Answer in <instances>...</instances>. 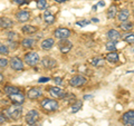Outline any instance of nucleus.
I'll return each instance as SVG.
<instances>
[{
  "instance_id": "f257e3e1",
  "label": "nucleus",
  "mask_w": 134,
  "mask_h": 126,
  "mask_svg": "<svg viewBox=\"0 0 134 126\" xmlns=\"http://www.w3.org/2000/svg\"><path fill=\"white\" fill-rule=\"evenodd\" d=\"M5 113L10 119L17 121V119H19L20 117H21V115H23V107L20 106V105H17V104L12 105V106L7 108Z\"/></svg>"
},
{
  "instance_id": "f03ea898",
  "label": "nucleus",
  "mask_w": 134,
  "mask_h": 126,
  "mask_svg": "<svg viewBox=\"0 0 134 126\" xmlns=\"http://www.w3.org/2000/svg\"><path fill=\"white\" fill-rule=\"evenodd\" d=\"M41 107L47 112H54V111L58 110L59 105H58V102H56V100L45 98V99H43V102H41Z\"/></svg>"
},
{
  "instance_id": "7ed1b4c3",
  "label": "nucleus",
  "mask_w": 134,
  "mask_h": 126,
  "mask_svg": "<svg viewBox=\"0 0 134 126\" xmlns=\"http://www.w3.org/2000/svg\"><path fill=\"white\" fill-rule=\"evenodd\" d=\"M25 62L28 64L29 66H36L37 64L39 62V56L36 51H30V53H27L25 55Z\"/></svg>"
},
{
  "instance_id": "20e7f679",
  "label": "nucleus",
  "mask_w": 134,
  "mask_h": 126,
  "mask_svg": "<svg viewBox=\"0 0 134 126\" xmlns=\"http://www.w3.org/2000/svg\"><path fill=\"white\" fill-rule=\"evenodd\" d=\"M25 119H26V123L30 126V125H34L35 123H37V121L39 119V113L37 112L36 110H31L29 111L26 116H25Z\"/></svg>"
},
{
  "instance_id": "39448f33",
  "label": "nucleus",
  "mask_w": 134,
  "mask_h": 126,
  "mask_svg": "<svg viewBox=\"0 0 134 126\" xmlns=\"http://www.w3.org/2000/svg\"><path fill=\"white\" fill-rule=\"evenodd\" d=\"M86 82H87L86 77L82 76V75H76L69 81V85L72 87H82L85 85Z\"/></svg>"
},
{
  "instance_id": "423d86ee",
  "label": "nucleus",
  "mask_w": 134,
  "mask_h": 126,
  "mask_svg": "<svg viewBox=\"0 0 134 126\" xmlns=\"http://www.w3.org/2000/svg\"><path fill=\"white\" fill-rule=\"evenodd\" d=\"M54 36L56 37L58 39H67L68 37L70 36V30L67 28H64V27H60V28H57L55 31H54Z\"/></svg>"
},
{
  "instance_id": "0eeeda50",
  "label": "nucleus",
  "mask_w": 134,
  "mask_h": 126,
  "mask_svg": "<svg viewBox=\"0 0 134 126\" xmlns=\"http://www.w3.org/2000/svg\"><path fill=\"white\" fill-rule=\"evenodd\" d=\"M122 122L125 126H134V111H129L122 116Z\"/></svg>"
},
{
  "instance_id": "6e6552de",
  "label": "nucleus",
  "mask_w": 134,
  "mask_h": 126,
  "mask_svg": "<svg viewBox=\"0 0 134 126\" xmlns=\"http://www.w3.org/2000/svg\"><path fill=\"white\" fill-rule=\"evenodd\" d=\"M9 64L14 70H23L24 69V62L19 57H12L9 61Z\"/></svg>"
},
{
  "instance_id": "1a4fd4ad",
  "label": "nucleus",
  "mask_w": 134,
  "mask_h": 126,
  "mask_svg": "<svg viewBox=\"0 0 134 126\" xmlns=\"http://www.w3.org/2000/svg\"><path fill=\"white\" fill-rule=\"evenodd\" d=\"M48 91L55 98H63L66 96V93L64 91V89H62L60 87H50L48 88Z\"/></svg>"
},
{
  "instance_id": "9d476101",
  "label": "nucleus",
  "mask_w": 134,
  "mask_h": 126,
  "mask_svg": "<svg viewBox=\"0 0 134 126\" xmlns=\"http://www.w3.org/2000/svg\"><path fill=\"white\" fill-rule=\"evenodd\" d=\"M41 65H43L44 68L46 69H53L57 66V61L52 57H45L41 60Z\"/></svg>"
},
{
  "instance_id": "9b49d317",
  "label": "nucleus",
  "mask_w": 134,
  "mask_h": 126,
  "mask_svg": "<svg viewBox=\"0 0 134 126\" xmlns=\"http://www.w3.org/2000/svg\"><path fill=\"white\" fill-rule=\"evenodd\" d=\"M9 98L12 103L17 104V105H20L25 102V95H24V93H21V90L18 91V93H14V94L9 95Z\"/></svg>"
},
{
  "instance_id": "f8f14e48",
  "label": "nucleus",
  "mask_w": 134,
  "mask_h": 126,
  "mask_svg": "<svg viewBox=\"0 0 134 126\" xmlns=\"http://www.w3.org/2000/svg\"><path fill=\"white\" fill-rule=\"evenodd\" d=\"M41 94H43V90L40 89V88H36V87H34V88H30V89L28 90V93H27V97L29 99H37V98H39Z\"/></svg>"
},
{
  "instance_id": "ddd939ff",
  "label": "nucleus",
  "mask_w": 134,
  "mask_h": 126,
  "mask_svg": "<svg viewBox=\"0 0 134 126\" xmlns=\"http://www.w3.org/2000/svg\"><path fill=\"white\" fill-rule=\"evenodd\" d=\"M58 46H59V50H60L63 54H67L70 49H72L73 44L70 43V41H68L67 39H63L60 43L58 44Z\"/></svg>"
},
{
  "instance_id": "4468645a",
  "label": "nucleus",
  "mask_w": 134,
  "mask_h": 126,
  "mask_svg": "<svg viewBox=\"0 0 134 126\" xmlns=\"http://www.w3.org/2000/svg\"><path fill=\"white\" fill-rule=\"evenodd\" d=\"M16 18L18 21L20 22H26L30 19V12L29 11H25V10H21V11H18L16 15Z\"/></svg>"
},
{
  "instance_id": "2eb2a0df",
  "label": "nucleus",
  "mask_w": 134,
  "mask_h": 126,
  "mask_svg": "<svg viewBox=\"0 0 134 126\" xmlns=\"http://www.w3.org/2000/svg\"><path fill=\"white\" fill-rule=\"evenodd\" d=\"M14 26V21L10 18H7V17H1L0 18V28L1 29H8L11 28Z\"/></svg>"
},
{
  "instance_id": "dca6fc26",
  "label": "nucleus",
  "mask_w": 134,
  "mask_h": 126,
  "mask_svg": "<svg viewBox=\"0 0 134 126\" xmlns=\"http://www.w3.org/2000/svg\"><path fill=\"white\" fill-rule=\"evenodd\" d=\"M107 38L110 41H117L121 38V33L115 29H111L107 31Z\"/></svg>"
},
{
  "instance_id": "f3484780",
  "label": "nucleus",
  "mask_w": 134,
  "mask_h": 126,
  "mask_svg": "<svg viewBox=\"0 0 134 126\" xmlns=\"http://www.w3.org/2000/svg\"><path fill=\"white\" fill-rule=\"evenodd\" d=\"M129 17H130V11L127 9H122V10L119 12V15H117V18H119V20H120L121 22L127 21Z\"/></svg>"
},
{
  "instance_id": "a211bd4d",
  "label": "nucleus",
  "mask_w": 134,
  "mask_h": 126,
  "mask_svg": "<svg viewBox=\"0 0 134 126\" xmlns=\"http://www.w3.org/2000/svg\"><path fill=\"white\" fill-rule=\"evenodd\" d=\"M55 45V41H54L53 38H47L45 39L43 43H41V48H43L44 50H49L53 48V46Z\"/></svg>"
},
{
  "instance_id": "6ab92c4d",
  "label": "nucleus",
  "mask_w": 134,
  "mask_h": 126,
  "mask_svg": "<svg viewBox=\"0 0 134 126\" xmlns=\"http://www.w3.org/2000/svg\"><path fill=\"white\" fill-rule=\"evenodd\" d=\"M119 59H120V57H119V54H117L116 51H111L110 54H107L106 55V60L108 62H112V64L117 62Z\"/></svg>"
},
{
  "instance_id": "aec40b11",
  "label": "nucleus",
  "mask_w": 134,
  "mask_h": 126,
  "mask_svg": "<svg viewBox=\"0 0 134 126\" xmlns=\"http://www.w3.org/2000/svg\"><path fill=\"white\" fill-rule=\"evenodd\" d=\"M38 30V28L35 27V26H31V25H26L21 28V31L24 33H27V35H31V33H35Z\"/></svg>"
},
{
  "instance_id": "412c9836",
  "label": "nucleus",
  "mask_w": 134,
  "mask_h": 126,
  "mask_svg": "<svg viewBox=\"0 0 134 126\" xmlns=\"http://www.w3.org/2000/svg\"><path fill=\"white\" fill-rule=\"evenodd\" d=\"M21 45L25 48H31V47L35 46V40H34L32 38H25L21 41Z\"/></svg>"
},
{
  "instance_id": "4be33fe9",
  "label": "nucleus",
  "mask_w": 134,
  "mask_h": 126,
  "mask_svg": "<svg viewBox=\"0 0 134 126\" xmlns=\"http://www.w3.org/2000/svg\"><path fill=\"white\" fill-rule=\"evenodd\" d=\"M44 19L47 24H53L55 21V16H54L50 11L47 10V11H45V14H44Z\"/></svg>"
},
{
  "instance_id": "5701e85b",
  "label": "nucleus",
  "mask_w": 134,
  "mask_h": 126,
  "mask_svg": "<svg viewBox=\"0 0 134 126\" xmlns=\"http://www.w3.org/2000/svg\"><path fill=\"white\" fill-rule=\"evenodd\" d=\"M122 39L127 44H134V32H127L122 36Z\"/></svg>"
},
{
  "instance_id": "b1692460",
  "label": "nucleus",
  "mask_w": 134,
  "mask_h": 126,
  "mask_svg": "<svg viewBox=\"0 0 134 126\" xmlns=\"http://www.w3.org/2000/svg\"><path fill=\"white\" fill-rule=\"evenodd\" d=\"M5 93L9 96V95H11V94H14V93H18V91H20V89L19 88H17V87H14V86H6L5 88Z\"/></svg>"
},
{
  "instance_id": "393cba45",
  "label": "nucleus",
  "mask_w": 134,
  "mask_h": 126,
  "mask_svg": "<svg viewBox=\"0 0 134 126\" xmlns=\"http://www.w3.org/2000/svg\"><path fill=\"white\" fill-rule=\"evenodd\" d=\"M116 14H117L116 7H115V6H111L110 9L107 10V18H108V19H113V18H114V17L116 16Z\"/></svg>"
},
{
  "instance_id": "a878e982",
  "label": "nucleus",
  "mask_w": 134,
  "mask_h": 126,
  "mask_svg": "<svg viewBox=\"0 0 134 126\" xmlns=\"http://www.w3.org/2000/svg\"><path fill=\"white\" fill-rule=\"evenodd\" d=\"M92 65L94 67H102L104 65V58H100V57H96L92 60Z\"/></svg>"
},
{
  "instance_id": "bb28decb",
  "label": "nucleus",
  "mask_w": 134,
  "mask_h": 126,
  "mask_svg": "<svg viewBox=\"0 0 134 126\" xmlns=\"http://www.w3.org/2000/svg\"><path fill=\"white\" fill-rule=\"evenodd\" d=\"M82 106H83V104H82L81 100H76V102H75V103L72 105V112H73V113L78 112L79 110H81Z\"/></svg>"
},
{
  "instance_id": "cd10ccee",
  "label": "nucleus",
  "mask_w": 134,
  "mask_h": 126,
  "mask_svg": "<svg viewBox=\"0 0 134 126\" xmlns=\"http://www.w3.org/2000/svg\"><path fill=\"white\" fill-rule=\"evenodd\" d=\"M121 28H122L123 30H125V31H129V30H131V29L133 28V24L129 22V21L122 22V25H121Z\"/></svg>"
},
{
  "instance_id": "c85d7f7f",
  "label": "nucleus",
  "mask_w": 134,
  "mask_h": 126,
  "mask_svg": "<svg viewBox=\"0 0 134 126\" xmlns=\"http://www.w3.org/2000/svg\"><path fill=\"white\" fill-rule=\"evenodd\" d=\"M106 49L110 50V51H115V50H116L115 41H108V43L106 44Z\"/></svg>"
},
{
  "instance_id": "c756f323",
  "label": "nucleus",
  "mask_w": 134,
  "mask_h": 126,
  "mask_svg": "<svg viewBox=\"0 0 134 126\" xmlns=\"http://www.w3.org/2000/svg\"><path fill=\"white\" fill-rule=\"evenodd\" d=\"M9 54V48L6 45L0 44V55H8Z\"/></svg>"
},
{
  "instance_id": "7c9ffc66",
  "label": "nucleus",
  "mask_w": 134,
  "mask_h": 126,
  "mask_svg": "<svg viewBox=\"0 0 134 126\" xmlns=\"http://www.w3.org/2000/svg\"><path fill=\"white\" fill-rule=\"evenodd\" d=\"M46 6H47V1L46 0H37V7L39 9H45Z\"/></svg>"
},
{
  "instance_id": "2f4dec72",
  "label": "nucleus",
  "mask_w": 134,
  "mask_h": 126,
  "mask_svg": "<svg viewBox=\"0 0 134 126\" xmlns=\"http://www.w3.org/2000/svg\"><path fill=\"white\" fill-rule=\"evenodd\" d=\"M8 64H9V61H8L6 58H0V67H1V68H5V67H7Z\"/></svg>"
},
{
  "instance_id": "473e14b6",
  "label": "nucleus",
  "mask_w": 134,
  "mask_h": 126,
  "mask_svg": "<svg viewBox=\"0 0 134 126\" xmlns=\"http://www.w3.org/2000/svg\"><path fill=\"white\" fill-rule=\"evenodd\" d=\"M87 25H90L88 20H82V21L76 22V26H78V27H85V26H87Z\"/></svg>"
},
{
  "instance_id": "72a5a7b5",
  "label": "nucleus",
  "mask_w": 134,
  "mask_h": 126,
  "mask_svg": "<svg viewBox=\"0 0 134 126\" xmlns=\"http://www.w3.org/2000/svg\"><path fill=\"white\" fill-rule=\"evenodd\" d=\"M16 38H17V33H16V32H14V31H10L9 33H8V39H9L10 41L15 40Z\"/></svg>"
},
{
  "instance_id": "f704fd0d",
  "label": "nucleus",
  "mask_w": 134,
  "mask_h": 126,
  "mask_svg": "<svg viewBox=\"0 0 134 126\" xmlns=\"http://www.w3.org/2000/svg\"><path fill=\"white\" fill-rule=\"evenodd\" d=\"M14 2H16L17 5H25L27 3V0H14Z\"/></svg>"
},
{
  "instance_id": "c9c22d12",
  "label": "nucleus",
  "mask_w": 134,
  "mask_h": 126,
  "mask_svg": "<svg viewBox=\"0 0 134 126\" xmlns=\"http://www.w3.org/2000/svg\"><path fill=\"white\" fill-rule=\"evenodd\" d=\"M48 81H50L48 77H41V78L38 79V83H47Z\"/></svg>"
},
{
  "instance_id": "e433bc0d",
  "label": "nucleus",
  "mask_w": 134,
  "mask_h": 126,
  "mask_svg": "<svg viewBox=\"0 0 134 126\" xmlns=\"http://www.w3.org/2000/svg\"><path fill=\"white\" fill-rule=\"evenodd\" d=\"M54 82H55L57 85H62V84H63V81H62L60 77H56L55 79H54Z\"/></svg>"
},
{
  "instance_id": "4c0bfd02",
  "label": "nucleus",
  "mask_w": 134,
  "mask_h": 126,
  "mask_svg": "<svg viewBox=\"0 0 134 126\" xmlns=\"http://www.w3.org/2000/svg\"><path fill=\"white\" fill-rule=\"evenodd\" d=\"M6 121H7V119H6V116H3V114H1V113H0V124H3Z\"/></svg>"
},
{
  "instance_id": "58836bf2",
  "label": "nucleus",
  "mask_w": 134,
  "mask_h": 126,
  "mask_svg": "<svg viewBox=\"0 0 134 126\" xmlns=\"http://www.w3.org/2000/svg\"><path fill=\"white\" fill-rule=\"evenodd\" d=\"M91 98H93V95H85L84 96V99H86V100H88Z\"/></svg>"
},
{
  "instance_id": "ea45409f",
  "label": "nucleus",
  "mask_w": 134,
  "mask_h": 126,
  "mask_svg": "<svg viewBox=\"0 0 134 126\" xmlns=\"http://www.w3.org/2000/svg\"><path fill=\"white\" fill-rule=\"evenodd\" d=\"M3 79H5L3 75H2V74H0V83H2V82H3Z\"/></svg>"
},
{
  "instance_id": "a19ab883",
  "label": "nucleus",
  "mask_w": 134,
  "mask_h": 126,
  "mask_svg": "<svg viewBox=\"0 0 134 126\" xmlns=\"http://www.w3.org/2000/svg\"><path fill=\"white\" fill-rule=\"evenodd\" d=\"M56 2H65V1H67V0H55Z\"/></svg>"
},
{
  "instance_id": "79ce46f5",
  "label": "nucleus",
  "mask_w": 134,
  "mask_h": 126,
  "mask_svg": "<svg viewBox=\"0 0 134 126\" xmlns=\"http://www.w3.org/2000/svg\"><path fill=\"white\" fill-rule=\"evenodd\" d=\"M92 21H93V22H98V19H92Z\"/></svg>"
},
{
  "instance_id": "37998d69",
  "label": "nucleus",
  "mask_w": 134,
  "mask_h": 126,
  "mask_svg": "<svg viewBox=\"0 0 134 126\" xmlns=\"http://www.w3.org/2000/svg\"><path fill=\"white\" fill-rule=\"evenodd\" d=\"M12 126H17V125H12Z\"/></svg>"
}]
</instances>
